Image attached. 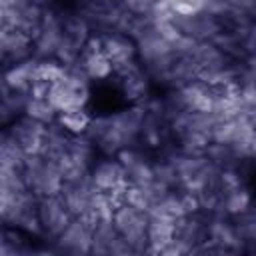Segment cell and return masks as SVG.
<instances>
[{"label": "cell", "instance_id": "cell-1", "mask_svg": "<svg viewBox=\"0 0 256 256\" xmlns=\"http://www.w3.org/2000/svg\"><path fill=\"white\" fill-rule=\"evenodd\" d=\"M38 218H40L44 234L52 238H58L68 228V224L74 220L72 212L66 208L60 194L38 198Z\"/></svg>", "mask_w": 256, "mask_h": 256}, {"label": "cell", "instance_id": "cell-2", "mask_svg": "<svg viewBox=\"0 0 256 256\" xmlns=\"http://www.w3.org/2000/svg\"><path fill=\"white\" fill-rule=\"evenodd\" d=\"M46 128H48V124L38 122L30 116H24L8 128V136L26 154H40L42 142H44V136H46Z\"/></svg>", "mask_w": 256, "mask_h": 256}, {"label": "cell", "instance_id": "cell-3", "mask_svg": "<svg viewBox=\"0 0 256 256\" xmlns=\"http://www.w3.org/2000/svg\"><path fill=\"white\" fill-rule=\"evenodd\" d=\"M90 174H92L94 186L98 190H102V192H110L114 188L130 184L128 178H126V170H124V166H122V162L118 158H110L108 156V158L96 162L90 168Z\"/></svg>", "mask_w": 256, "mask_h": 256}, {"label": "cell", "instance_id": "cell-4", "mask_svg": "<svg viewBox=\"0 0 256 256\" xmlns=\"http://www.w3.org/2000/svg\"><path fill=\"white\" fill-rule=\"evenodd\" d=\"M60 250L72 254H88L92 250V228L86 226L80 218H74L68 228L56 238Z\"/></svg>", "mask_w": 256, "mask_h": 256}, {"label": "cell", "instance_id": "cell-5", "mask_svg": "<svg viewBox=\"0 0 256 256\" xmlns=\"http://www.w3.org/2000/svg\"><path fill=\"white\" fill-rule=\"evenodd\" d=\"M136 46L132 44V40L124 34H108L104 36V54L112 60L114 70L134 64V54H136Z\"/></svg>", "mask_w": 256, "mask_h": 256}, {"label": "cell", "instance_id": "cell-6", "mask_svg": "<svg viewBox=\"0 0 256 256\" xmlns=\"http://www.w3.org/2000/svg\"><path fill=\"white\" fill-rule=\"evenodd\" d=\"M36 60H24L18 62L16 66H12L6 74H4V84L10 90H26L30 92V86L34 82V70H36Z\"/></svg>", "mask_w": 256, "mask_h": 256}, {"label": "cell", "instance_id": "cell-7", "mask_svg": "<svg viewBox=\"0 0 256 256\" xmlns=\"http://www.w3.org/2000/svg\"><path fill=\"white\" fill-rule=\"evenodd\" d=\"M56 122L72 136H80L88 132V126L92 122V116L86 112V108H72L66 112H58Z\"/></svg>", "mask_w": 256, "mask_h": 256}, {"label": "cell", "instance_id": "cell-8", "mask_svg": "<svg viewBox=\"0 0 256 256\" xmlns=\"http://www.w3.org/2000/svg\"><path fill=\"white\" fill-rule=\"evenodd\" d=\"M82 64H84L88 76L96 78V80H104V78H108L114 72V64L104 54V50H100V52H86L82 56Z\"/></svg>", "mask_w": 256, "mask_h": 256}, {"label": "cell", "instance_id": "cell-9", "mask_svg": "<svg viewBox=\"0 0 256 256\" xmlns=\"http://www.w3.org/2000/svg\"><path fill=\"white\" fill-rule=\"evenodd\" d=\"M24 112H26V116H30L38 122H44V124H52L58 118V110L48 102V98H32L30 96Z\"/></svg>", "mask_w": 256, "mask_h": 256}, {"label": "cell", "instance_id": "cell-10", "mask_svg": "<svg viewBox=\"0 0 256 256\" xmlns=\"http://www.w3.org/2000/svg\"><path fill=\"white\" fill-rule=\"evenodd\" d=\"M64 76H66V64H62L60 60H40L34 70V80L48 84H54Z\"/></svg>", "mask_w": 256, "mask_h": 256}, {"label": "cell", "instance_id": "cell-11", "mask_svg": "<svg viewBox=\"0 0 256 256\" xmlns=\"http://www.w3.org/2000/svg\"><path fill=\"white\" fill-rule=\"evenodd\" d=\"M250 202H252V198H250V194L242 186L236 188V190L226 192L224 198H222V206L230 214H244L250 208Z\"/></svg>", "mask_w": 256, "mask_h": 256}]
</instances>
